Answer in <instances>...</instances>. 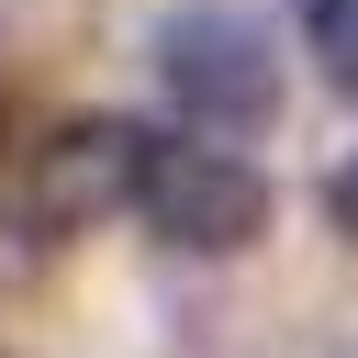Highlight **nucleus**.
I'll use <instances>...</instances> for the list:
<instances>
[{"instance_id":"obj_1","label":"nucleus","mask_w":358,"mask_h":358,"mask_svg":"<svg viewBox=\"0 0 358 358\" xmlns=\"http://www.w3.org/2000/svg\"><path fill=\"white\" fill-rule=\"evenodd\" d=\"M145 67H157L168 112H179L190 134H213V145L268 134L280 101H291V56H280V34H268L246 0H168V11L145 22Z\"/></svg>"},{"instance_id":"obj_2","label":"nucleus","mask_w":358,"mask_h":358,"mask_svg":"<svg viewBox=\"0 0 358 358\" xmlns=\"http://www.w3.org/2000/svg\"><path fill=\"white\" fill-rule=\"evenodd\" d=\"M145 168H157V134L134 112H56L11 168V235L78 246V235H101L112 213L145 201Z\"/></svg>"},{"instance_id":"obj_3","label":"nucleus","mask_w":358,"mask_h":358,"mask_svg":"<svg viewBox=\"0 0 358 358\" xmlns=\"http://www.w3.org/2000/svg\"><path fill=\"white\" fill-rule=\"evenodd\" d=\"M145 235L168 246V257H201V268H224V257H246L257 235H268V179L235 157V145H157V168H145Z\"/></svg>"},{"instance_id":"obj_4","label":"nucleus","mask_w":358,"mask_h":358,"mask_svg":"<svg viewBox=\"0 0 358 358\" xmlns=\"http://www.w3.org/2000/svg\"><path fill=\"white\" fill-rule=\"evenodd\" d=\"M302 56H313V78L336 101H358V0H313L302 11Z\"/></svg>"},{"instance_id":"obj_5","label":"nucleus","mask_w":358,"mask_h":358,"mask_svg":"<svg viewBox=\"0 0 358 358\" xmlns=\"http://www.w3.org/2000/svg\"><path fill=\"white\" fill-rule=\"evenodd\" d=\"M324 224L358 246V157H336V168H324Z\"/></svg>"},{"instance_id":"obj_6","label":"nucleus","mask_w":358,"mask_h":358,"mask_svg":"<svg viewBox=\"0 0 358 358\" xmlns=\"http://www.w3.org/2000/svg\"><path fill=\"white\" fill-rule=\"evenodd\" d=\"M0 358H11V347H0Z\"/></svg>"}]
</instances>
